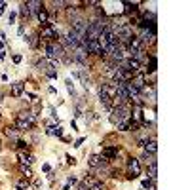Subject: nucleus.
Returning <instances> with one entry per match:
<instances>
[{"label":"nucleus","mask_w":190,"mask_h":190,"mask_svg":"<svg viewBox=\"0 0 190 190\" xmlns=\"http://www.w3.org/2000/svg\"><path fill=\"white\" fill-rule=\"evenodd\" d=\"M131 118V107L127 105V103H124V105H116V107H112V110H110V122H112L114 126H118L120 122H124V120H129Z\"/></svg>","instance_id":"obj_1"},{"label":"nucleus","mask_w":190,"mask_h":190,"mask_svg":"<svg viewBox=\"0 0 190 190\" xmlns=\"http://www.w3.org/2000/svg\"><path fill=\"white\" fill-rule=\"evenodd\" d=\"M34 120H36V114L32 112H21L15 120V127L17 131H29L34 127Z\"/></svg>","instance_id":"obj_2"},{"label":"nucleus","mask_w":190,"mask_h":190,"mask_svg":"<svg viewBox=\"0 0 190 190\" xmlns=\"http://www.w3.org/2000/svg\"><path fill=\"white\" fill-rule=\"evenodd\" d=\"M46 55H48V59H63L65 57V50H63V46L61 44H57V42H50V44H46Z\"/></svg>","instance_id":"obj_3"},{"label":"nucleus","mask_w":190,"mask_h":190,"mask_svg":"<svg viewBox=\"0 0 190 190\" xmlns=\"http://www.w3.org/2000/svg\"><path fill=\"white\" fill-rule=\"evenodd\" d=\"M36 67H38V71H42L48 78H57V71H55V65H53L51 61L42 59V61L36 63Z\"/></svg>","instance_id":"obj_4"},{"label":"nucleus","mask_w":190,"mask_h":190,"mask_svg":"<svg viewBox=\"0 0 190 190\" xmlns=\"http://www.w3.org/2000/svg\"><path fill=\"white\" fill-rule=\"evenodd\" d=\"M57 36H59V32H57V29L53 27V23H50V25H46V27H42L40 38H42V40H46V44L55 42V38H57Z\"/></svg>","instance_id":"obj_5"},{"label":"nucleus","mask_w":190,"mask_h":190,"mask_svg":"<svg viewBox=\"0 0 190 190\" xmlns=\"http://www.w3.org/2000/svg\"><path fill=\"white\" fill-rule=\"evenodd\" d=\"M137 38L143 42V46H147V44H154L156 42V27L141 30V36H137Z\"/></svg>","instance_id":"obj_6"},{"label":"nucleus","mask_w":190,"mask_h":190,"mask_svg":"<svg viewBox=\"0 0 190 190\" xmlns=\"http://www.w3.org/2000/svg\"><path fill=\"white\" fill-rule=\"evenodd\" d=\"M127 175H129V179H137L141 175V164H139L137 158L127 160Z\"/></svg>","instance_id":"obj_7"},{"label":"nucleus","mask_w":190,"mask_h":190,"mask_svg":"<svg viewBox=\"0 0 190 190\" xmlns=\"http://www.w3.org/2000/svg\"><path fill=\"white\" fill-rule=\"evenodd\" d=\"M72 61L78 63L80 67H84V65L87 63V51H86L82 46H78V48L74 50V53H72Z\"/></svg>","instance_id":"obj_8"},{"label":"nucleus","mask_w":190,"mask_h":190,"mask_svg":"<svg viewBox=\"0 0 190 190\" xmlns=\"http://www.w3.org/2000/svg\"><path fill=\"white\" fill-rule=\"evenodd\" d=\"M129 82L133 84V87H135V89H139V93L143 91L144 87H147V80H144V74H143V72H139V74H133V78H131Z\"/></svg>","instance_id":"obj_9"},{"label":"nucleus","mask_w":190,"mask_h":190,"mask_svg":"<svg viewBox=\"0 0 190 190\" xmlns=\"http://www.w3.org/2000/svg\"><path fill=\"white\" fill-rule=\"evenodd\" d=\"M107 164H108V160H105L101 154H93L91 158H89V167H93V169L95 167H101L103 169V167H107Z\"/></svg>","instance_id":"obj_10"},{"label":"nucleus","mask_w":190,"mask_h":190,"mask_svg":"<svg viewBox=\"0 0 190 190\" xmlns=\"http://www.w3.org/2000/svg\"><path fill=\"white\" fill-rule=\"evenodd\" d=\"M67 44H69V46L72 48V50H76L78 46H80V36H78V32H74L72 29L67 32V40H65Z\"/></svg>","instance_id":"obj_11"},{"label":"nucleus","mask_w":190,"mask_h":190,"mask_svg":"<svg viewBox=\"0 0 190 190\" xmlns=\"http://www.w3.org/2000/svg\"><path fill=\"white\" fill-rule=\"evenodd\" d=\"M116 72H118V63L105 61V65H103V74H105V76H108V78H112Z\"/></svg>","instance_id":"obj_12"},{"label":"nucleus","mask_w":190,"mask_h":190,"mask_svg":"<svg viewBox=\"0 0 190 190\" xmlns=\"http://www.w3.org/2000/svg\"><path fill=\"white\" fill-rule=\"evenodd\" d=\"M25 6H27V10L30 12V15H32V14H38L40 10H44V4L40 2V0H27Z\"/></svg>","instance_id":"obj_13"},{"label":"nucleus","mask_w":190,"mask_h":190,"mask_svg":"<svg viewBox=\"0 0 190 190\" xmlns=\"http://www.w3.org/2000/svg\"><path fill=\"white\" fill-rule=\"evenodd\" d=\"M23 91H25V84L23 82H14L12 84V95L14 97H21Z\"/></svg>","instance_id":"obj_14"},{"label":"nucleus","mask_w":190,"mask_h":190,"mask_svg":"<svg viewBox=\"0 0 190 190\" xmlns=\"http://www.w3.org/2000/svg\"><path fill=\"white\" fill-rule=\"evenodd\" d=\"M101 156H103L105 160H114L116 156H118V148L108 147V148H105V150H103V154H101Z\"/></svg>","instance_id":"obj_15"},{"label":"nucleus","mask_w":190,"mask_h":190,"mask_svg":"<svg viewBox=\"0 0 190 190\" xmlns=\"http://www.w3.org/2000/svg\"><path fill=\"white\" fill-rule=\"evenodd\" d=\"M156 150H158V143H156V139H150L144 143V152L148 154H156Z\"/></svg>","instance_id":"obj_16"},{"label":"nucleus","mask_w":190,"mask_h":190,"mask_svg":"<svg viewBox=\"0 0 190 190\" xmlns=\"http://www.w3.org/2000/svg\"><path fill=\"white\" fill-rule=\"evenodd\" d=\"M19 162H21V165H30L32 162H34V156L25 154V152H19Z\"/></svg>","instance_id":"obj_17"},{"label":"nucleus","mask_w":190,"mask_h":190,"mask_svg":"<svg viewBox=\"0 0 190 190\" xmlns=\"http://www.w3.org/2000/svg\"><path fill=\"white\" fill-rule=\"evenodd\" d=\"M124 6H126V10H124V14H126V15H131V14H135V12H137V6H139V4H131V2H124Z\"/></svg>","instance_id":"obj_18"},{"label":"nucleus","mask_w":190,"mask_h":190,"mask_svg":"<svg viewBox=\"0 0 190 190\" xmlns=\"http://www.w3.org/2000/svg\"><path fill=\"white\" fill-rule=\"evenodd\" d=\"M156 65H158V61H156V57L154 55H150V63H148V67L143 71V74L144 72H156Z\"/></svg>","instance_id":"obj_19"},{"label":"nucleus","mask_w":190,"mask_h":190,"mask_svg":"<svg viewBox=\"0 0 190 190\" xmlns=\"http://www.w3.org/2000/svg\"><path fill=\"white\" fill-rule=\"evenodd\" d=\"M4 133H6L10 139H17V135H19V131H17V127H15V126H14V127H12V126L6 127V129H4Z\"/></svg>","instance_id":"obj_20"},{"label":"nucleus","mask_w":190,"mask_h":190,"mask_svg":"<svg viewBox=\"0 0 190 190\" xmlns=\"http://www.w3.org/2000/svg\"><path fill=\"white\" fill-rule=\"evenodd\" d=\"M143 160H144V164H147V165H150V164H156V154L143 152Z\"/></svg>","instance_id":"obj_21"},{"label":"nucleus","mask_w":190,"mask_h":190,"mask_svg":"<svg viewBox=\"0 0 190 190\" xmlns=\"http://www.w3.org/2000/svg\"><path fill=\"white\" fill-rule=\"evenodd\" d=\"M148 177H150V179H156V177H158V162L148 165Z\"/></svg>","instance_id":"obj_22"},{"label":"nucleus","mask_w":190,"mask_h":190,"mask_svg":"<svg viewBox=\"0 0 190 190\" xmlns=\"http://www.w3.org/2000/svg\"><path fill=\"white\" fill-rule=\"evenodd\" d=\"M46 133H48V135H57V137H61V135H63V129H61L59 126H51Z\"/></svg>","instance_id":"obj_23"},{"label":"nucleus","mask_w":190,"mask_h":190,"mask_svg":"<svg viewBox=\"0 0 190 190\" xmlns=\"http://www.w3.org/2000/svg\"><path fill=\"white\" fill-rule=\"evenodd\" d=\"M25 42L29 44L30 48H36V46H38V40H36V36H34V34H32V36H25Z\"/></svg>","instance_id":"obj_24"},{"label":"nucleus","mask_w":190,"mask_h":190,"mask_svg":"<svg viewBox=\"0 0 190 190\" xmlns=\"http://www.w3.org/2000/svg\"><path fill=\"white\" fill-rule=\"evenodd\" d=\"M19 169H21V173H23V177H25V179H29V177H32V169H30V167H29V165H21V167H19Z\"/></svg>","instance_id":"obj_25"},{"label":"nucleus","mask_w":190,"mask_h":190,"mask_svg":"<svg viewBox=\"0 0 190 190\" xmlns=\"http://www.w3.org/2000/svg\"><path fill=\"white\" fill-rule=\"evenodd\" d=\"M131 127V122L129 120H124V122H120V124H118V129L120 131H127Z\"/></svg>","instance_id":"obj_26"},{"label":"nucleus","mask_w":190,"mask_h":190,"mask_svg":"<svg viewBox=\"0 0 190 190\" xmlns=\"http://www.w3.org/2000/svg\"><path fill=\"white\" fill-rule=\"evenodd\" d=\"M15 186H17V188H21V190H27V188H29V179H25V177H23L21 181H17V184H15Z\"/></svg>","instance_id":"obj_27"},{"label":"nucleus","mask_w":190,"mask_h":190,"mask_svg":"<svg viewBox=\"0 0 190 190\" xmlns=\"http://www.w3.org/2000/svg\"><path fill=\"white\" fill-rule=\"evenodd\" d=\"M19 14H21V17H29V15H30V12L27 10V6H25V4H21V10H19Z\"/></svg>","instance_id":"obj_28"},{"label":"nucleus","mask_w":190,"mask_h":190,"mask_svg":"<svg viewBox=\"0 0 190 190\" xmlns=\"http://www.w3.org/2000/svg\"><path fill=\"white\" fill-rule=\"evenodd\" d=\"M15 144H17V148H19V150H25V148H27V147H29V144H27V143H25V141H17V143H15Z\"/></svg>","instance_id":"obj_29"},{"label":"nucleus","mask_w":190,"mask_h":190,"mask_svg":"<svg viewBox=\"0 0 190 190\" xmlns=\"http://www.w3.org/2000/svg\"><path fill=\"white\" fill-rule=\"evenodd\" d=\"M143 188H152V179H144V181H143Z\"/></svg>","instance_id":"obj_30"},{"label":"nucleus","mask_w":190,"mask_h":190,"mask_svg":"<svg viewBox=\"0 0 190 190\" xmlns=\"http://www.w3.org/2000/svg\"><path fill=\"white\" fill-rule=\"evenodd\" d=\"M65 84H67V87H69V91H71V93L74 95V86H72V80H71V78H69V80H67Z\"/></svg>","instance_id":"obj_31"},{"label":"nucleus","mask_w":190,"mask_h":190,"mask_svg":"<svg viewBox=\"0 0 190 190\" xmlns=\"http://www.w3.org/2000/svg\"><path fill=\"white\" fill-rule=\"evenodd\" d=\"M8 21H10V25H12V23H14V21H15V12H12V14H10V17H8Z\"/></svg>","instance_id":"obj_32"},{"label":"nucleus","mask_w":190,"mask_h":190,"mask_svg":"<svg viewBox=\"0 0 190 190\" xmlns=\"http://www.w3.org/2000/svg\"><path fill=\"white\" fill-rule=\"evenodd\" d=\"M82 143H84V137H80V139H78V141L74 143V147H76V148H78V147H82Z\"/></svg>","instance_id":"obj_33"},{"label":"nucleus","mask_w":190,"mask_h":190,"mask_svg":"<svg viewBox=\"0 0 190 190\" xmlns=\"http://www.w3.org/2000/svg\"><path fill=\"white\" fill-rule=\"evenodd\" d=\"M14 63H21V55H14Z\"/></svg>","instance_id":"obj_34"},{"label":"nucleus","mask_w":190,"mask_h":190,"mask_svg":"<svg viewBox=\"0 0 190 190\" xmlns=\"http://www.w3.org/2000/svg\"><path fill=\"white\" fill-rule=\"evenodd\" d=\"M78 190H87V186H86V184H82V183H80V184H78Z\"/></svg>","instance_id":"obj_35"},{"label":"nucleus","mask_w":190,"mask_h":190,"mask_svg":"<svg viewBox=\"0 0 190 190\" xmlns=\"http://www.w3.org/2000/svg\"><path fill=\"white\" fill-rule=\"evenodd\" d=\"M63 190H71V184H69V183H67V184L63 186Z\"/></svg>","instance_id":"obj_36"},{"label":"nucleus","mask_w":190,"mask_h":190,"mask_svg":"<svg viewBox=\"0 0 190 190\" xmlns=\"http://www.w3.org/2000/svg\"><path fill=\"white\" fill-rule=\"evenodd\" d=\"M15 190H21V188H17V186H15Z\"/></svg>","instance_id":"obj_37"}]
</instances>
